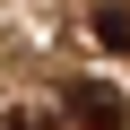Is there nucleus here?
Here are the masks:
<instances>
[{
	"instance_id": "obj_1",
	"label": "nucleus",
	"mask_w": 130,
	"mask_h": 130,
	"mask_svg": "<svg viewBox=\"0 0 130 130\" xmlns=\"http://www.w3.org/2000/svg\"><path fill=\"white\" fill-rule=\"evenodd\" d=\"M61 121L70 130H130V95L104 78H70L61 87Z\"/></svg>"
},
{
	"instance_id": "obj_2",
	"label": "nucleus",
	"mask_w": 130,
	"mask_h": 130,
	"mask_svg": "<svg viewBox=\"0 0 130 130\" xmlns=\"http://www.w3.org/2000/svg\"><path fill=\"white\" fill-rule=\"evenodd\" d=\"M95 43L104 52H130V0H104L95 9Z\"/></svg>"
},
{
	"instance_id": "obj_3",
	"label": "nucleus",
	"mask_w": 130,
	"mask_h": 130,
	"mask_svg": "<svg viewBox=\"0 0 130 130\" xmlns=\"http://www.w3.org/2000/svg\"><path fill=\"white\" fill-rule=\"evenodd\" d=\"M9 130H70L61 113H9Z\"/></svg>"
}]
</instances>
